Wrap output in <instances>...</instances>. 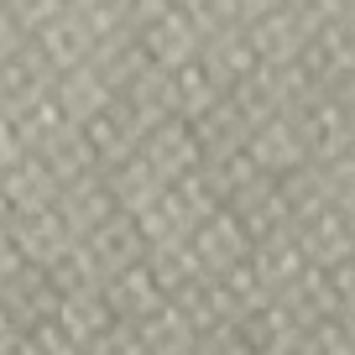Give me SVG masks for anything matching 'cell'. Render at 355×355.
Wrapping results in <instances>:
<instances>
[{"label":"cell","instance_id":"cell-1","mask_svg":"<svg viewBox=\"0 0 355 355\" xmlns=\"http://www.w3.org/2000/svg\"><path fill=\"white\" fill-rule=\"evenodd\" d=\"M282 309L298 324H319V319H340V313H355V261L340 266H303L293 288L282 293Z\"/></svg>","mask_w":355,"mask_h":355},{"label":"cell","instance_id":"cell-2","mask_svg":"<svg viewBox=\"0 0 355 355\" xmlns=\"http://www.w3.org/2000/svg\"><path fill=\"white\" fill-rule=\"evenodd\" d=\"M293 63L309 73V84L319 89V94L350 89L355 84V16L350 21H334V26H319V32L298 47Z\"/></svg>","mask_w":355,"mask_h":355},{"label":"cell","instance_id":"cell-3","mask_svg":"<svg viewBox=\"0 0 355 355\" xmlns=\"http://www.w3.org/2000/svg\"><path fill=\"white\" fill-rule=\"evenodd\" d=\"M293 241H298L309 266L355 261V204H324V209H313L309 220L293 225Z\"/></svg>","mask_w":355,"mask_h":355},{"label":"cell","instance_id":"cell-4","mask_svg":"<svg viewBox=\"0 0 355 355\" xmlns=\"http://www.w3.org/2000/svg\"><path fill=\"white\" fill-rule=\"evenodd\" d=\"M6 235H11V245H16V256H21V266H32V272L53 266L58 256H63L68 245L78 241V235L68 230V220L58 214V204H42V209H32V214H16V220L6 225Z\"/></svg>","mask_w":355,"mask_h":355},{"label":"cell","instance_id":"cell-5","mask_svg":"<svg viewBox=\"0 0 355 355\" xmlns=\"http://www.w3.org/2000/svg\"><path fill=\"white\" fill-rule=\"evenodd\" d=\"M73 141H78V152L89 157V167H94V173H105L110 162H121V157H131V152H136L141 131H136V121L110 100L105 110H94L89 121H78V125H73Z\"/></svg>","mask_w":355,"mask_h":355},{"label":"cell","instance_id":"cell-6","mask_svg":"<svg viewBox=\"0 0 355 355\" xmlns=\"http://www.w3.org/2000/svg\"><path fill=\"white\" fill-rule=\"evenodd\" d=\"M26 53L37 58V68H42L47 78L68 73V68L89 63V53H94V42H89L84 21H78L73 11H58L47 26H37L32 37H26Z\"/></svg>","mask_w":355,"mask_h":355},{"label":"cell","instance_id":"cell-7","mask_svg":"<svg viewBox=\"0 0 355 355\" xmlns=\"http://www.w3.org/2000/svg\"><path fill=\"white\" fill-rule=\"evenodd\" d=\"M131 42H136V53H141L152 68H178V63H189V58L199 53L204 37H199V26L189 21L183 6H167L162 16H152V21L131 37Z\"/></svg>","mask_w":355,"mask_h":355},{"label":"cell","instance_id":"cell-8","mask_svg":"<svg viewBox=\"0 0 355 355\" xmlns=\"http://www.w3.org/2000/svg\"><path fill=\"white\" fill-rule=\"evenodd\" d=\"M136 157H141L162 183H178L183 173L199 167V141H193L189 121H157L152 131L136 141Z\"/></svg>","mask_w":355,"mask_h":355},{"label":"cell","instance_id":"cell-9","mask_svg":"<svg viewBox=\"0 0 355 355\" xmlns=\"http://www.w3.org/2000/svg\"><path fill=\"white\" fill-rule=\"evenodd\" d=\"M298 334H303V324L293 319L277 298L256 303V309H245L241 319H235V340H241L245 355H293Z\"/></svg>","mask_w":355,"mask_h":355},{"label":"cell","instance_id":"cell-10","mask_svg":"<svg viewBox=\"0 0 355 355\" xmlns=\"http://www.w3.org/2000/svg\"><path fill=\"white\" fill-rule=\"evenodd\" d=\"M220 94L225 89L214 84V73L199 63V58H189V63H178V68H162V110H167V121H193V115H204Z\"/></svg>","mask_w":355,"mask_h":355},{"label":"cell","instance_id":"cell-11","mask_svg":"<svg viewBox=\"0 0 355 355\" xmlns=\"http://www.w3.org/2000/svg\"><path fill=\"white\" fill-rule=\"evenodd\" d=\"M100 298H105V309H110V319H125V324H136L141 313H152L157 303L167 298V293L157 288L152 266H146V256H141V261L121 266L115 277H105V282H100Z\"/></svg>","mask_w":355,"mask_h":355},{"label":"cell","instance_id":"cell-12","mask_svg":"<svg viewBox=\"0 0 355 355\" xmlns=\"http://www.w3.org/2000/svg\"><path fill=\"white\" fill-rule=\"evenodd\" d=\"M245 266H251V277L261 282L266 298H282V293L293 288V277H298L309 261H303V251H298V241H293V230H282V235H272V241L245 245Z\"/></svg>","mask_w":355,"mask_h":355},{"label":"cell","instance_id":"cell-13","mask_svg":"<svg viewBox=\"0 0 355 355\" xmlns=\"http://www.w3.org/2000/svg\"><path fill=\"white\" fill-rule=\"evenodd\" d=\"M189 251H193L204 277H209V272H225L235 256H245V235H241V225H235V214L225 209V204L189 230Z\"/></svg>","mask_w":355,"mask_h":355},{"label":"cell","instance_id":"cell-14","mask_svg":"<svg viewBox=\"0 0 355 355\" xmlns=\"http://www.w3.org/2000/svg\"><path fill=\"white\" fill-rule=\"evenodd\" d=\"M78 245L89 251V261L100 266V282H105V277H115L121 266H131V261H141V256H146V245H141V235H136V225L125 220L121 209H115L110 220H100Z\"/></svg>","mask_w":355,"mask_h":355},{"label":"cell","instance_id":"cell-15","mask_svg":"<svg viewBox=\"0 0 355 355\" xmlns=\"http://www.w3.org/2000/svg\"><path fill=\"white\" fill-rule=\"evenodd\" d=\"M53 193H58V183H53V173H47V162L37 152L16 157L11 167H0V199H6L11 220H16V214L42 209V204H53Z\"/></svg>","mask_w":355,"mask_h":355},{"label":"cell","instance_id":"cell-16","mask_svg":"<svg viewBox=\"0 0 355 355\" xmlns=\"http://www.w3.org/2000/svg\"><path fill=\"white\" fill-rule=\"evenodd\" d=\"M53 204H58V214L68 220V230H73L78 241H84L100 220L115 214V199H110V189H105L100 173H84V178H73V183H63V189L53 193Z\"/></svg>","mask_w":355,"mask_h":355},{"label":"cell","instance_id":"cell-17","mask_svg":"<svg viewBox=\"0 0 355 355\" xmlns=\"http://www.w3.org/2000/svg\"><path fill=\"white\" fill-rule=\"evenodd\" d=\"M47 94H53L58 110L68 115V125L89 121L94 110L110 105V84H105V73L94 63H78V68H68V73H58L53 84H47Z\"/></svg>","mask_w":355,"mask_h":355},{"label":"cell","instance_id":"cell-18","mask_svg":"<svg viewBox=\"0 0 355 355\" xmlns=\"http://www.w3.org/2000/svg\"><path fill=\"white\" fill-rule=\"evenodd\" d=\"M47 319L63 329V340L73 345L78 355H84L89 345H94V340H100V334L115 324V319H110V309H105V298H100V288H94V293H73V298H63V303H58V313H47Z\"/></svg>","mask_w":355,"mask_h":355},{"label":"cell","instance_id":"cell-19","mask_svg":"<svg viewBox=\"0 0 355 355\" xmlns=\"http://www.w3.org/2000/svg\"><path fill=\"white\" fill-rule=\"evenodd\" d=\"M245 32V42H251V53H256V63L261 68H282V63H293L298 58V47H303V32L288 21V11H266V16H256L251 26H241Z\"/></svg>","mask_w":355,"mask_h":355},{"label":"cell","instance_id":"cell-20","mask_svg":"<svg viewBox=\"0 0 355 355\" xmlns=\"http://www.w3.org/2000/svg\"><path fill=\"white\" fill-rule=\"evenodd\" d=\"M293 355H355V313H340V319H319L303 324Z\"/></svg>","mask_w":355,"mask_h":355},{"label":"cell","instance_id":"cell-21","mask_svg":"<svg viewBox=\"0 0 355 355\" xmlns=\"http://www.w3.org/2000/svg\"><path fill=\"white\" fill-rule=\"evenodd\" d=\"M282 11H288V21L298 26L303 42H309L319 26L350 21V16H355V0H282Z\"/></svg>","mask_w":355,"mask_h":355},{"label":"cell","instance_id":"cell-22","mask_svg":"<svg viewBox=\"0 0 355 355\" xmlns=\"http://www.w3.org/2000/svg\"><path fill=\"white\" fill-rule=\"evenodd\" d=\"M16 340H21V350H26V355H78L73 345L63 340V329H58L53 319H32V324H21V334H16Z\"/></svg>","mask_w":355,"mask_h":355},{"label":"cell","instance_id":"cell-23","mask_svg":"<svg viewBox=\"0 0 355 355\" xmlns=\"http://www.w3.org/2000/svg\"><path fill=\"white\" fill-rule=\"evenodd\" d=\"M0 11L21 26V37H32L37 26H47L58 11H63V6H58V0H0Z\"/></svg>","mask_w":355,"mask_h":355},{"label":"cell","instance_id":"cell-24","mask_svg":"<svg viewBox=\"0 0 355 355\" xmlns=\"http://www.w3.org/2000/svg\"><path fill=\"white\" fill-rule=\"evenodd\" d=\"M84 355H146V345L136 340V329H131L125 319H115V324H110V329H105L94 345H89Z\"/></svg>","mask_w":355,"mask_h":355},{"label":"cell","instance_id":"cell-25","mask_svg":"<svg viewBox=\"0 0 355 355\" xmlns=\"http://www.w3.org/2000/svg\"><path fill=\"white\" fill-rule=\"evenodd\" d=\"M32 146H26L21 136V121H16V110H0V167H11L16 157H26Z\"/></svg>","mask_w":355,"mask_h":355},{"label":"cell","instance_id":"cell-26","mask_svg":"<svg viewBox=\"0 0 355 355\" xmlns=\"http://www.w3.org/2000/svg\"><path fill=\"white\" fill-rule=\"evenodd\" d=\"M26 266H21V256H16V245H11V235L0 230V288H11L16 277H21Z\"/></svg>","mask_w":355,"mask_h":355},{"label":"cell","instance_id":"cell-27","mask_svg":"<svg viewBox=\"0 0 355 355\" xmlns=\"http://www.w3.org/2000/svg\"><path fill=\"white\" fill-rule=\"evenodd\" d=\"M21 47H26L21 26H16V21H11V16H6V11H0V63H6V58H16V53H21Z\"/></svg>","mask_w":355,"mask_h":355},{"label":"cell","instance_id":"cell-28","mask_svg":"<svg viewBox=\"0 0 355 355\" xmlns=\"http://www.w3.org/2000/svg\"><path fill=\"white\" fill-rule=\"evenodd\" d=\"M63 11H84V6H94V0H58Z\"/></svg>","mask_w":355,"mask_h":355},{"label":"cell","instance_id":"cell-29","mask_svg":"<svg viewBox=\"0 0 355 355\" xmlns=\"http://www.w3.org/2000/svg\"><path fill=\"white\" fill-rule=\"evenodd\" d=\"M6 225H11V209H6V199H0V230H6Z\"/></svg>","mask_w":355,"mask_h":355},{"label":"cell","instance_id":"cell-30","mask_svg":"<svg viewBox=\"0 0 355 355\" xmlns=\"http://www.w3.org/2000/svg\"><path fill=\"white\" fill-rule=\"evenodd\" d=\"M183 355H199V350H183Z\"/></svg>","mask_w":355,"mask_h":355},{"label":"cell","instance_id":"cell-31","mask_svg":"<svg viewBox=\"0 0 355 355\" xmlns=\"http://www.w3.org/2000/svg\"><path fill=\"white\" fill-rule=\"evenodd\" d=\"M0 110H6V105H0Z\"/></svg>","mask_w":355,"mask_h":355}]
</instances>
